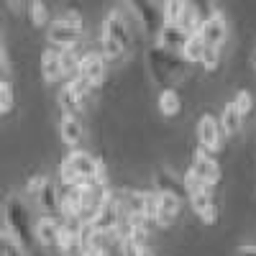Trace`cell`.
<instances>
[{"mask_svg": "<svg viewBox=\"0 0 256 256\" xmlns=\"http://www.w3.org/2000/svg\"><path fill=\"white\" fill-rule=\"evenodd\" d=\"M3 223H6V233L24 248L26 254L34 248V218L28 202L20 195H8L3 202Z\"/></svg>", "mask_w": 256, "mask_h": 256, "instance_id": "1", "label": "cell"}, {"mask_svg": "<svg viewBox=\"0 0 256 256\" xmlns=\"http://www.w3.org/2000/svg\"><path fill=\"white\" fill-rule=\"evenodd\" d=\"M100 46L105 62H120L131 52V28H128L123 13L110 10L100 26Z\"/></svg>", "mask_w": 256, "mask_h": 256, "instance_id": "2", "label": "cell"}, {"mask_svg": "<svg viewBox=\"0 0 256 256\" xmlns=\"http://www.w3.org/2000/svg\"><path fill=\"white\" fill-rule=\"evenodd\" d=\"M146 64L152 70L154 82H159L162 88H174L180 80H184L187 74V62L182 56H177L174 52H164L159 46H152L146 54Z\"/></svg>", "mask_w": 256, "mask_h": 256, "instance_id": "3", "label": "cell"}, {"mask_svg": "<svg viewBox=\"0 0 256 256\" xmlns=\"http://www.w3.org/2000/svg\"><path fill=\"white\" fill-rule=\"evenodd\" d=\"M95 164H98V156L82 152V148H72V152L64 156L62 164H59V182L64 187H72V184L84 182V180L92 182Z\"/></svg>", "mask_w": 256, "mask_h": 256, "instance_id": "4", "label": "cell"}, {"mask_svg": "<svg viewBox=\"0 0 256 256\" xmlns=\"http://www.w3.org/2000/svg\"><path fill=\"white\" fill-rule=\"evenodd\" d=\"M195 134H198V144H200V148H205L208 154H218V152H223L226 136H223V128H220V123H218L216 116L205 113V116L198 120Z\"/></svg>", "mask_w": 256, "mask_h": 256, "instance_id": "5", "label": "cell"}, {"mask_svg": "<svg viewBox=\"0 0 256 256\" xmlns=\"http://www.w3.org/2000/svg\"><path fill=\"white\" fill-rule=\"evenodd\" d=\"M190 169L195 172L208 187H218L220 184V180H223V169H220V164L212 159V154H208L205 148H195L192 152V156H190Z\"/></svg>", "mask_w": 256, "mask_h": 256, "instance_id": "6", "label": "cell"}, {"mask_svg": "<svg viewBox=\"0 0 256 256\" xmlns=\"http://www.w3.org/2000/svg\"><path fill=\"white\" fill-rule=\"evenodd\" d=\"M123 3L134 13V18L138 20L144 34L156 36V31L162 28V13L156 10V3H152V0H123Z\"/></svg>", "mask_w": 256, "mask_h": 256, "instance_id": "7", "label": "cell"}, {"mask_svg": "<svg viewBox=\"0 0 256 256\" xmlns=\"http://www.w3.org/2000/svg\"><path fill=\"white\" fill-rule=\"evenodd\" d=\"M198 34L205 38V44H208V46H218V49H223L226 38H228V20H226V16H223L220 10H212L210 16L202 18V24H200Z\"/></svg>", "mask_w": 256, "mask_h": 256, "instance_id": "8", "label": "cell"}, {"mask_svg": "<svg viewBox=\"0 0 256 256\" xmlns=\"http://www.w3.org/2000/svg\"><path fill=\"white\" fill-rule=\"evenodd\" d=\"M77 74L88 80L92 88H100L105 82V74H108V62H105V56L98 54V52H88V54L80 56Z\"/></svg>", "mask_w": 256, "mask_h": 256, "instance_id": "9", "label": "cell"}, {"mask_svg": "<svg viewBox=\"0 0 256 256\" xmlns=\"http://www.w3.org/2000/svg\"><path fill=\"white\" fill-rule=\"evenodd\" d=\"M80 36L82 31L74 28V26H67L64 20H52V24L46 26V38H49V46L54 49H77L80 44Z\"/></svg>", "mask_w": 256, "mask_h": 256, "instance_id": "10", "label": "cell"}, {"mask_svg": "<svg viewBox=\"0 0 256 256\" xmlns=\"http://www.w3.org/2000/svg\"><path fill=\"white\" fill-rule=\"evenodd\" d=\"M80 233H82V220H59V230H56L59 254L74 256L80 248Z\"/></svg>", "mask_w": 256, "mask_h": 256, "instance_id": "11", "label": "cell"}, {"mask_svg": "<svg viewBox=\"0 0 256 256\" xmlns=\"http://www.w3.org/2000/svg\"><path fill=\"white\" fill-rule=\"evenodd\" d=\"M154 190L162 192V195H172L177 200H187V190H184V182L177 172L166 166H159L156 174H154Z\"/></svg>", "mask_w": 256, "mask_h": 256, "instance_id": "12", "label": "cell"}, {"mask_svg": "<svg viewBox=\"0 0 256 256\" xmlns=\"http://www.w3.org/2000/svg\"><path fill=\"white\" fill-rule=\"evenodd\" d=\"M182 212V200L172 198V195H162L156 192V210H154V218L152 223H156L159 228H169Z\"/></svg>", "mask_w": 256, "mask_h": 256, "instance_id": "13", "label": "cell"}, {"mask_svg": "<svg viewBox=\"0 0 256 256\" xmlns=\"http://www.w3.org/2000/svg\"><path fill=\"white\" fill-rule=\"evenodd\" d=\"M184 38H187V31L182 26H177V24H162V28L156 31V46L164 49V52L180 54Z\"/></svg>", "mask_w": 256, "mask_h": 256, "instance_id": "14", "label": "cell"}, {"mask_svg": "<svg viewBox=\"0 0 256 256\" xmlns=\"http://www.w3.org/2000/svg\"><path fill=\"white\" fill-rule=\"evenodd\" d=\"M59 198H62V192H59V187L54 184V180H49V177H46L44 184H41V190L34 195L36 205L41 208V212H44V216H54V212H59Z\"/></svg>", "mask_w": 256, "mask_h": 256, "instance_id": "15", "label": "cell"}, {"mask_svg": "<svg viewBox=\"0 0 256 256\" xmlns=\"http://www.w3.org/2000/svg\"><path fill=\"white\" fill-rule=\"evenodd\" d=\"M187 200H190L192 210H195V216L202 223H208V226L216 223L218 210H216V200H212V190H205V192H200V195H190Z\"/></svg>", "mask_w": 256, "mask_h": 256, "instance_id": "16", "label": "cell"}, {"mask_svg": "<svg viewBox=\"0 0 256 256\" xmlns=\"http://www.w3.org/2000/svg\"><path fill=\"white\" fill-rule=\"evenodd\" d=\"M41 74H44V82H46V84H54V82L64 80L59 49H54V46L44 49V54H41Z\"/></svg>", "mask_w": 256, "mask_h": 256, "instance_id": "17", "label": "cell"}, {"mask_svg": "<svg viewBox=\"0 0 256 256\" xmlns=\"http://www.w3.org/2000/svg\"><path fill=\"white\" fill-rule=\"evenodd\" d=\"M56 230H59V220L54 216H41L34 223V238L41 246H56Z\"/></svg>", "mask_w": 256, "mask_h": 256, "instance_id": "18", "label": "cell"}, {"mask_svg": "<svg viewBox=\"0 0 256 256\" xmlns=\"http://www.w3.org/2000/svg\"><path fill=\"white\" fill-rule=\"evenodd\" d=\"M59 136H62V141L67 144V146L77 148L82 144V136H84L80 116H67V113H64L62 120H59Z\"/></svg>", "mask_w": 256, "mask_h": 256, "instance_id": "19", "label": "cell"}, {"mask_svg": "<svg viewBox=\"0 0 256 256\" xmlns=\"http://www.w3.org/2000/svg\"><path fill=\"white\" fill-rule=\"evenodd\" d=\"M205 49H208L205 38L195 31V34H187L184 44H182V49H180V56H182L187 64H200V59H202Z\"/></svg>", "mask_w": 256, "mask_h": 256, "instance_id": "20", "label": "cell"}, {"mask_svg": "<svg viewBox=\"0 0 256 256\" xmlns=\"http://www.w3.org/2000/svg\"><path fill=\"white\" fill-rule=\"evenodd\" d=\"M156 108H159V113H162L164 118L180 116V113H182V98H180V92H177L174 88H164V90L159 92Z\"/></svg>", "mask_w": 256, "mask_h": 256, "instance_id": "21", "label": "cell"}, {"mask_svg": "<svg viewBox=\"0 0 256 256\" xmlns=\"http://www.w3.org/2000/svg\"><path fill=\"white\" fill-rule=\"evenodd\" d=\"M218 123H220V128H223V136H226V138H233V136H238L244 118L238 116L236 108H233V102H226L223 113L218 116Z\"/></svg>", "mask_w": 256, "mask_h": 256, "instance_id": "22", "label": "cell"}, {"mask_svg": "<svg viewBox=\"0 0 256 256\" xmlns=\"http://www.w3.org/2000/svg\"><path fill=\"white\" fill-rule=\"evenodd\" d=\"M28 20L36 28H44V26L52 24L49 20V8H46L44 0H28Z\"/></svg>", "mask_w": 256, "mask_h": 256, "instance_id": "23", "label": "cell"}, {"mask_svg": "<svg viewBox=\"0 0 256 256\" xmlns=\"http://www.w3.org/2000/svg\"><path fill=\"white\" fill-rule=\"evenodd\" d=\"M184 10H187V0H164L162 24H180V18H182Z\"/></svg>", "mask_w": 256, "mask_h": 256, "instance_id": "24", "label": "cell"}, {"mask_svg": "<svg viewBox=\"0 0 256 256\" xmlns=\"http://www.w3.org/2000/svg\"><path fill=\"white\" fill-rule=\"evenodd\" d=\"M56 102H59L62 113H67V116H80V113H82V108H84V102H82V100H77L67 88H62V90H59Z\"/></svg>", "mask_w": 256, "mask_h": 256, "instance_id": "25", "label": "cell"}, {"mask_svg": "<svg viewBox=\"0 0 256 256\" xmlns=\"http://www.w3.org/2000/svg\"><path fill=\"white\" fill-rule=\"evenodd\" d=\"M64 88H67V90H70V92H72V95H74L77 100H82V102L88 100V95H90V92L95 90L92 84H90L88 80H84V77H80V74L70 77L67 82H64Z\"/></svg>", "mask_w": 256, "mask_h": 256, "instance_id": "26", "label": "cell"}, {"mask_svg": "<svg viewBox=\"0 0 256 256\" xmlns=\"http://www.w3.org/2000/svg\"><path fill=\"white\" fill-rule=\"evenodd\" d=\"M59 54H62V74H64V80L74 77L77 64H80V54L74 49H59Z\"/></svg>", "mask_w": 256, "mask_h": 256, "instance_id": "27", "label": "cell"}, {"mask_svg": "<svg viewBox=\"0 0 256 256\" xmlns=\"http://www.w3.org/2000/svg\"><path fill=\"white\" fill-rule=\"evenodd\" d=\"M16 105V98H13V84L0 77V116H8Z\"/></svg>", "mask_w": 256, "mask_h": 256, "instance_id": "28", "label": "cell"}, {"mask_svg": "<svg viewBox=\"0 0 256 256\" xmlns=\"http://www.w3.org/2000/svg\"><path fill=\"white\" fill-rule=\"evenodd\" d=\"M182 182H184V190H187V198L190 195H200V192H205V190H212V187H208L192 169H187V172L182 174Z\"/></svg>", "mask_w": 256, "mask_h": 256, "instance_id": "29", "label": "cell"}, {"mask_svg": "<svg viewBox=\"0 0 256 256\" xmlns=\"http://www.w3.org/2000/svg\"><path fill=\"white\" fill-rule=\"evenodd\" d=\"M230 102H233V108L238 110V116H241V118H244V116H248V113L254 110V95H251L248 90H238V92H236V98H233Z\"/></svg>", "mask_w": 256, "mask_h": 256, "instance_id": "30", "label": "cell"}, {"mask_svg": "<svg viewBox=\"0 0 256 256\" xmlns=\"http://www.w3.org/2000/svg\"><path fill=\"white\" fill-rule=\"evenodd\" d=\"M200 64H202L205 72H216L220 67V49L218 46H208L205 54H202V59H200Z\"/></svg>", "mask_w": 256, "mask_h": 256, "instance_id": "31", "label": "cell"}, {"mask_svg": "<svg viewBox=\"0 0 256 256\" xmlns=\"http://www.w3.org/2000/svg\"><path fill=\"white\" fill-rule=\"evenodd\" d=\"M187 3H190V8L195 10L200 18H205V16H210L212 10H216V8H212V0H187Z\"/></svg>", "mask_w": 256, "mask_h": 256, "instance_id": "32", "label": "cell"}, {"mask_svg": "<svg viewBox=\"0 0 256 256\" xmlns=\"http://www.w3.org/2000/svg\"><path fill=\"white\" fill-rule=\"evenodd\" d=\"M92 182H95L98 187H108V166H105V162H102V159H98V164H95Z\"/></svg>", "mask_w": 256, "mask_h": 256, "instance_id": "33", "label": "cell"}, {"mask_svg": "<svg viewBox=\"0 0 256 256\" xmlns=\"http://www.w3.org/2000/svg\"><path fill=\"white\" fill-rule=\"evenodd\" d=\"M59 20H64L67 26H74V28H80V31H82V26H84V20H82V13H80V10H67L64 16H59Z\"/></svg>", "mask_w": 256, "mask_h": 256, "instance_id": "34", "label": "cell"}, {"mask_svg": "<svg viewBox=\"0 0 256 256\" xmlns=\"http://www.w3.org/2000/svg\"><path fill=\"white\" fill-rule=\"evenodd\" d=\"M44 182H46V174H34V177L26 182V195H28V198H34L36 192L41 190V184H44Z\"/></svg>", "mask_w": 256, "mask_h": 256, "instance_id": "35", "label": "cell"}, {"mask_svg": "<svg viewBox=\"0 0 256 256\" xmlns=\"http://www.w3.org/2000/svg\"><path fill=\"white\" fill-rule=\"evenodd\" d=\"M141 251H144V248H138V246H134L131 241L120 238V254H123V256H141Z\"/></svg>", "mask_w": 256, "mask_h": 256, "instance_id": "36", "label": "cell"}, {"mask_svg": "<svg viewBox=\"0 0 256 256\" xmlns=\"http://www.w3.org/2000/svg\"><path fill=\"white\" fill-rule=\"evenodd\" d=\"M236 256H256V246L254 244H246V246H238Z\"/></svg>", "mask_w": 256, "mask_h": 256, "instance_id": "37", "label": "cell"}, {"mask_svg": "<svg viewBox=\"0 0 256 256\" xmlns=\"http://www.w3.org/2000/svg\"><path fill=\"white\" fill-rule=\"evenodd\" d=\"M8 233H6V228H0V256H6V246H8Z\"/></svg>", "mask_w": 256, "mask_h": 256, "instance_id": "38", "label": "cell"}, {"mask_svg": "<svg viewBox=\"0 0 256 256\" xmlns=\"http://www.w3.org/2000/svg\"><path fill=\"white\" fill-rule=\"evenodd\" d=\"M141 256H154V254H152V251H148V246H146V248L141 251Z\"/></svg>", "mask_w": 256, "mask_h": 256, "instance_id": "39", "label": "cell"}, {"mask_svg": "<svg viewBox=\"0 0 256 256\" xmlns=\"http://www.w3.org/2000/svg\"><path fill=\"white\" fill-rule=\"evenodd\" d=\"M98 256H110V251H100Z\"/></svg>", "mask_w": 256, "mask_h": 256, "instance_id": "40", "label": "cell"}, {"mask_svg": "<svg viewBox=\"0 0 256 256\" xmlns=\"http://www.w3.org/2000/svg\"><path fill=\"white\" fill-rule=\"evenodd\" d=\"M254 67H256V49H254Z\"/></svg>", "mask_w": 256, "mask_h": 256, "instance_id": "41", "label": "cell"}, {"mask_svg": "<svg viewBox=\"0 0 256 256\" xmlns=\"http://www.w3.org/2000/svg\"><path fill=\"white\" fill-rule=\"evenodd\" d=\"M3 3H6V0H0V6H3Z\"/></svg>", "mask_w": 256, "mask_h": 256, "instance_id": "42", "label": "cell"}, {"mask_svg": "<svg viewBox=\"0 0 256 256\" xmlns=\"http://www.w3.org/2000/svg\"><path fill=\"white\" fill-rule=\"evenodd\" d=\"M152 3H159V0H152Z\"/></svg>", "mask_w": 256, "mask_h": 256, "instance_id": "43", "label": "cell"}, {"mask_svg": "<svg viewBox=\"0 0 256 256\" xmlns=\"http://www.w3.org/2000/svg\"><path fill=\"white\" fill-rule=\"evenodd\" d=\"M59 256H64V254H59Z\"/></svg>", "mask_w": 256, "mask_h": 256, "instance_id": "44", "label": "cell"}]
</instances>
